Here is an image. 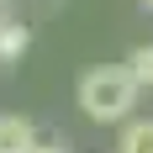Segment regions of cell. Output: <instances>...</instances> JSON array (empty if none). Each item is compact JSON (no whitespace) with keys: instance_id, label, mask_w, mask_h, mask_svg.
Here are the masks:
<instances>
[{"instance_id":"cell-5","label":"cell","mask_w":153,"mask_h":153,"mask_svg":"<svg viewBox=\"0 0 153 153\" xmlns=\"http://www.w3.org/2000/svg\"><path fill=\"white\" fill-rule=\"evenodd\" d=\"M127 69H132V79H137V85H153V48H132Z\"/></svg>"},{"instance_id":"cell-6","label":"cell","mask_w":153,"mask_h":153,"mask_svg":"<svg viewBox=\"0 0 153 153\" xmlns=\"http://www.w3.org/2000/svg\"><path fill=\"white\" fill-rule=\"evenodd\" d=\"M27 153H63V148H37V143H32V148H27Z\"/></svg>"},{"instance_id":"cell-3","label":"cell","mask_w":153,"mask_h":153,"mask_svg":"<svg viewBox=\"0 0 153 153\" xmlns=\"http://www.w3.org/2000/svg\"><path fill=\"white\" fill-rule=\"evenodd\" d=\"M27 48H32V32L21 21H0V63H16Z\"/></svg>"},{"instance_id":"cell-7","label":"cell","mask_w":153,"mask_h":153,"mask_svg":"<svg viewBox=\"0 0 153 153\" xmlns=\"http://www.w3.org/2000/svg\"><path fill=\"white\" fill-rule=\"evenodd\" d=\"M143 5H153V0H143Z\"/></svg>"},{"instance_id":"cell-8","label":"cell","mask_w":153,"mask_h":153,"mask_svg":"<svg viewBox=\"0 0 153 153\" xmlns=\"http://www.w3.org/2000/svg\"><path fill=\"white\" fill-rule=\"evenodd\" d=\"M48 5H53V0H48Z\"/></svg>"},{"instance_id":"cell-1","label":"cell","mask_w":153,"mask_h":153,"mask_svg":"<svg viewBox=\"0 0 153 153\" xmlns=\"http://www.w3.org/2000/svg\"><path fill=\"white\" fill-rule=\"evenodd\" d=\"M137 90L143 85L132 79L127 63H100V69H90L79 79V106H85L90 122H122L127 111L137 106Z\"/></svg>"},{"instance_id":"cell-2","label":"cell","mask_w":153,"mask_h":153,"mask_svg":"<svg viewBox=\"0 0 153 153\" xmlns=\"http://www.w3.org/2000/svg\"><path fill=\"white\" fill-rule=\"evenodd\" d=\"M32 143H37V132L27 116H0V153H27Z\"/></svg>"},{"instance_id":"cell-4","label":"cell","mask_w":153,"mask_h":153,"mask_svg":"<svg viewBox=\"0 0 153 153\" xmlns=\"http://www.w3.org/2000/svg\"><path fill=\"white\" fill-rule=\"evenodd\" d=\"M122 153H153V122H132L122 132Z\"/></svg>"},{"instance_id":"cell-9","label":"cell","mask_w":153,"mask_h":153,"mask_svg":"<svg viewBox=\"0 0 153 153\" xmlns=\"http://www.w3.org/2000/svg\"><path fill=\"white\" fill-rule=\"evenodd\" d=\"M0 21H5V16H0Z\"/></svg>"}]
</instances>
